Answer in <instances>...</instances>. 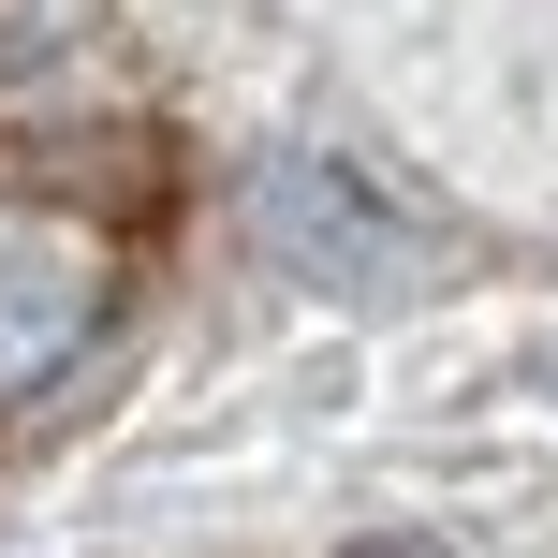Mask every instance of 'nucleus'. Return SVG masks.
Segmentation results:
<instances>
[{"mask_svg": "<svg viewBox=\"0 0 558 558\" xmlns=\"http://www.w3.org/2000/svg\"><path fill=\"white\" fill-rule=\"evenodd\" d=\"M251 235H265L279 279H308V294H412V279H441V235H426L367 162H324V147H279L251 177Z\"/></svg>", "mask_w": 558, "mask_h": 558, "instance_id": "nucleus-1", "label": "nucleus"}, {"mask_svg": "<svg viewBox=\"0 0 558 558\" xmlns=\"http://www.w3.org/2000/svg\"><path fill=\"white\" fill-rule=\"evenodd\" d=\"M118 308V251L74 206H0V412L59 397Z\"/></svg>", "mask_w": 558, "mask_h": 558, "instance_id": "nucleus-2", "label": "nucleus"}, {"mask_svg": "<svg viewBox=\"0 0 558 558\" xmlns=\"http://www.w3.org/2000/svg\"><path fill=\"white\" fill-rule=\"evenodd\" d=\"M353 558H456V544H353Z\"/></svg>", "mask_w": 558, "mask_h": 558, "instance_id": "nucleus-3", "label": "nucleus"}]
</instances>
